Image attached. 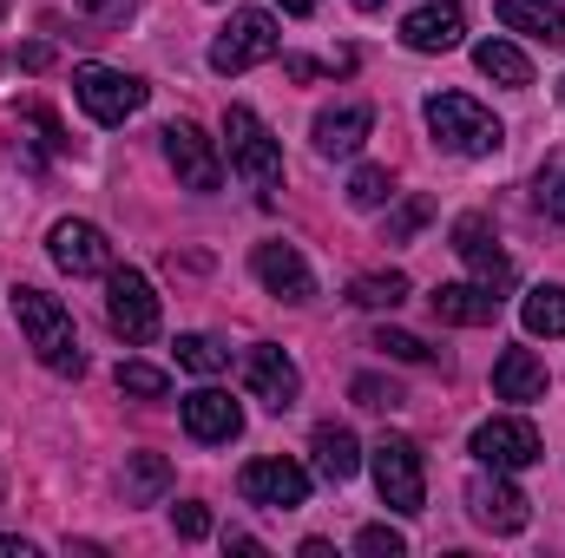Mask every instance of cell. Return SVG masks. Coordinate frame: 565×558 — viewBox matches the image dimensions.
<instances>
[{"mask_svg":"<svg viewBox=\"0 0 565 558\" xmlns=\"http://www.w3.org/2000/svg\"><path fill=\"white\" fill-rule=\"evenodd\" d=\"M106 322H113V335H126V342H151L158 335V296H151V282L139 270H106Z\"/></svg>","mask_w":565,"mask_h":558,"instance_id":"cell-8","label":"cell"},{"mask_svg":"<svg viewBox=\"0 0 565 558\" xmlns=\"http://www.w3.org/2000/svg\"><path fill=\"white\" fill-rule=\"evenodd\" d=\"M520 322H526V335H565V282H540V289H526V302H520Z\"/></svg>","mask_w":565,"mask_h":558,"instance_id":"cell-23","label":"cell"},{"mask_svg":"<svg viewBox=\"0 0 565 558\" xmlns=\"http://www.w3.org/2000/svg\"><path fill=\"white\" fill-rule=\"evenodd\" d=\"M355 7H382V0H355Z\"/></svg>","mask_w":565,"mask_h":558,"instance_id":"cell-40","label":"cell"},{"mask_svg":"<svg viewBox=\"0 0 565 558\" xmlns=\"http://www.w3.org/2000/svg\"><path fill=\"white\" fill-rule=\"evenodd\" d=\"M460 33H467V13H460L454 0L415 7V13L402 20V46H408V53H454V46H460Z\"/></svg>","mask_w":565,"mask_h":558,"instance_id":"cell-18","label":"cell"},{"mask_svg":"<svg viewBox=\"0 0 565 558\" xmlns=\"http://www.w3.org/2000/svg\"><path fill=\"white\" fill-rule=\"evenodd\" d=\"M553 93H559V106H565V79H559V86H553Z\"/></svg>","mask_w":565,"mask_h":558,"instance_id":"cell-39","label":"cell"},{"mask_svg":"<svg viewBox=\"0 0 565 558\" xmlns=\"http://www.w3.org/2000/svg\"><path fill=\"white\" fill-rule=\"evenodd\" d=\"M13 322H20L26 348H33L53 375H79V368H86L79 335H73V315H66V302H60V296H46V289L20 282V289H13Z\"/></svg>","mask_w":565,"mask_h":558,"instance_id":"cell-1","label":"cell"},{"mask_svg":"<svg viewBox=\"0 0 565 558\" xmlns=\"http://www.w3.org/2000/svg\"><path fill=\"white\" fill-rule=\"evenodd\" d=\"M467 513H473V526H487V533H526V519H533V500L507 480V473H473L467 480Z\"/></svg>","mask_w":565,"mask_h":558,"instance_id":"cell-10","label":"cell"},{"mask_svg":"<svg viewBox=\"0 0 565 558\" xmlns=\"http://www.w3.org/2000/svg\"><path fill=\"white\" fill-rule=\"evenodd\" d=\"M73 99H79V112L93 126H126L151 99V86L132 79V73H119V66H73Z\"/></svg>","mask_w":565,"mask_h":558,"instance_id":"cell-4","label":"cell"},{"mask_svg":"<svg viewBox=\"0 0 565 558\" xmlns=\"http://www.w3.org/2000/svg\"><path fill=\"white\" fill-rule=\"evenodd\" d=\"M473 66H480L487 79H500V86H533V60H526L513 40H480V46H473Z\"/></svg>","mask_w":565,"mask_h":558,"instance_id":"cell-22","label":"cell"},{"mask_svg":"<svg viewBox=\"0 0 565 558\" xmlns=\"http://www.w3.org/2000/svg\"><path fill=\"white\" fill-rule=\"evenodd\" d=\"M282 33L277 20L264 13V7H237L231 20H224V33L211 40V73H250V66H264V60H277Z\"/></svg>","mask_w":565,"mask_h":558,"instance_id":"cell-3","label":"cell"},{"mask_svg":"<svg viewBox=\"0 0 565 558\" xmlns=\"http://www.w3.org/2000/svg\"><path fill=\"white\" fill-rule=\"evenodd\" d=\"M388 197H395V184H388L382 164H362V171L349 178V204H355V211H382Z\"/></svg>","mask_w":565,"mask_h":558,"instance_id":"cell-29","label":"cell"},{"mask_svg":"<svg viewBox=\"0 0 565 558\" xmlns=\"http://www.w3.org/2000/svg\"><path fill=\"white\" fill-rule=\"evenodd\" d=\"M184 433L204 440V447H224V440L244 433V408L224 388H198V395H184Z\"/></svg>","mask_w":565,"mask_h":558,"instance_id":"cell-17","label":"cell"},{"mask_svg":"<svg viewBox=\"0 0 565 558\" xmlns=\"http://www.w3.org/2000/svg\"><path fill=\"white\" fill-rule=\"evenodd\" d=\"M427 217H434V204H427V197H408V204H395V211H388V224H382V244H408V237L422 230Z\"/></svg>","mask_w":565,"mask_h":558,"instance_id":"cell-30","label":"cell"},{"mask_svg":"<svg viewBox=\"0 0 565 558\" xmlns=\"http://www.w3.org/2000/svg\"><path fill=\"white\" fill-rule=\"evenodd\" d=\"M46 250H53V264H60L66 277H106V270H113V244H106V230L86 224V217H60V224L46 230Z\"/></svg>","mask_w":565,"mask_h":558,"instance_id":"cell-11","label":"cell"},{"mask_svg":"<svg viewBox=\"0 0 565 558\" xmlns=\"http://www.w3.org/2000/svg\"><path fill=\"white\" fill-rule=\"evenodd\" d=\"M79 7H86L93 20H126V13H132V0H79Z\"/></svg>","mask_w":565,"mask_h":558,"instance_id":"cell-36","label":"cell"},{"mask_svg":"<svg viewBox=\"0 0 565 558\" xmlns=\"http://www.w3.org/2000/svg\"><path fill=\"white\" fill-rule=\"evenodd\" d=\"M493 13H500V26H513V33H526V40L565 46V7L559 0H500Z\"/></svg>","mask_w":565,"mask_h":558,"instance_id":"cell-21","label":"cell"},{"mask_svg":"<svg viewBox=\"0 0 565 558\" xmlns=\"http://www.w3.org/2000/svg\"><path fill=\"white\" fill-rule=\"evenodd\" d=\"M422 112H427V132L447 144V151H460V158H493L507 144V126L480 99H467V93H434Z\"/></svg>","mask_w":565,"mask_h":558,"instance_id":"cell-2","label":"cell"},{"mask_svg":"<svg viewBox=\"0 0 565 558\" xmlns=\"http://www.w3.org/2000/svg\"><path fill=\"white\" fill-rule=\"evenodd\" d=\"M0 558H33V546H26V539H7V533H0Z\"/></svg>","mask_w":565,"mask_h":558,"instance_id":"cell-37","label":"cell"},{"mask_svg":"<svg viewBox=\"0 0 565 558\" xmlns=\"http://www.w3.org/2000/svg\"><path fill=\"white\" fill-rule=\"evenodd\" d=\"M375 493H382V506L402 513V519H415L427 506V466H422V447H415L408 433H388V440L375 447Z\"/></svg>","mask_w":565,"mask_h":558,"instance_id":"cell-5","label":"cell"},{"mask_svg":"<svg viewBox=\"0 0 565 558\" xmlns=\"http://www.w3.org/2000/svg\"><path fill=\"white\" fill-rule=\"evenodd\" d=\"M178 368H191V375H224V368H231V348H224L217 335H178Z\"/></svg>","mask_w":565,"mask_h":558,"instance_id":"cell-26","label":"cell"},{"mask_svg":"<svg viewBox=\"0 0 565 558\" xmlns=\"http://www.w3.org/2000/svg\"><path fill=\"white\" fill-rule=\"evenodd\" d=\"M119 388L126 395H139V401H164V368H151V362H119Z\"/></svg>","mask_w":565,"mask_h":558,"instance_id":"cell-31","label":"cell"},{"mask_svg":"<svg viewBox=\"0 0 565 558\" xmlns=\"http://www.w3.org/2000/svg\"><path fill=\"white\" fill-rule=\"evenodd\" d=\"M375 348L395 355V362H427V355H434L422 335H408V329H375Z\"/></svg>","mask_w":565,"mask_h":558,"instance_id":"cell-33","label":"cell"},{"mask_svg":"<svg viewBox=\"0 0 565 558\" xmlns=\"http://www.w3.org/2000/svg\"><path fill=\"white\" fill-rule=\"evenodd\" d=\"M316 466H322L329 480H355V473H362L355 433H349V427H316Z\"/></svg>","mask_w":565,"mask_h":558,"instance_id":"cell-24","label":"cell"},{"mask_svg":"<svg viewBox=\"0 0 565 558\" xmlns=\"http://www.w3.org/2000/svg\"><path fill=\"white\" fill-rule=\"evenodd\" d=\"M355 552H369V558H402V552H408V539H402L395 526H362V533H355Z\"/></svg>","mask_w":565,"mask_h":558,"instance_id":"cell-34","label":"cell"},{"mask_svg":"<svg viewBox=\"0 0 565 558\" xmlns=\"http://www.w3.org/2000/svg\"><path fill=\"white\" fill-rule=\"evenodd\" d=\"M533 197H540L546 217L565 224V151H546V164H540V178H533Z\"/></svg>","mask_w":565,"mask_h":558,"instance_id":"cell-28","label":"cell"},{"mask_svg":"<svg viewBox=\"0 0 565 558\" xmlns=\"http://www.w3.org/2000/svg\"><path fill=\"white\" fill-rule=\"evenodd\" d=\"M0 13H7V0H0Z\"/></svg>","mask_w":565,"mask_h":558,"instance_id":"cell-41","label":"cell"},{"mask_svg":"<svg viewBox=\"0 0 565 558\" xmlns=\"http://www.w3.org/2000/svg\"><path fill=\"white\" fill-rule=\"evenodd\" d=\"M282 13H316V7H322V0H277Z\"/></svg>","mask_w":565,"mask_h":558,"instance_id":"cell-38","label":"cell"},{"mask_svg":"<svg viewBox=\"0 0 565 558\" xmlns=\"http://www.w3.org/2000/svg\"><path fill=\"white\" fill-rule=\"evenodd\" d=\"M237 493H244L250 506L296 513V506H309V473H302L296 460H282V453H264V460H250V466L237 473Z\"/></svg>","mask_w":565,"mask_h":558,"instance_id":"cell-7","label":"cell"},{"mask_svg":"<svg viewBox=\"0 0 565 558\" xmlns=\"http://www.w3.org/2000/svg\"><path fill=\"white\" fill-rule=\"evenodd\" d=\"M473 460L480 466H493V473H520V466H533L540 460V427L520 415H493L473 427Z\"/></svg>","mask_w":565,"mask_h":558,"instance_id":"cell-9","label":"cell"},{"mask_svg":"<svg viewBox=\"0 0 565 558\" xmlns=\"http://www.w3.org/2000/svg\"><path fill=\"white\" fill-rule=\"evenodd\" d=\"M369 132H375V106H362V99H349V106H322L316 126H309V139H316L322 158H355Z\"/></svg>","mask_w":565,"mask_h":558,"instance_id":"cell-15","label":"cell"},{"mask_svg":"<svg viewBox=\"0 0 565 558\" xmlns=\"http://www.w3.org/2000/svg\"><path fill=\"white\" fill-rule=\"evenodd\" d=\"M250 270H257V282H264L270 296H282V302H309V296H316V277H309V264H302L296 244H257V250H250Z\"/></svg>","mask_w":565,"mask_h":558,"instance_id":"cell-16","label":"cell"},{"mask_svg":"<svg viewBox=\"0 0 565 558\" xmlns=\"http://www.w3.org/2000/svg\"><path fill=\"white\" fill-rule=\"evenodd\" d=\"M224 144H231V164L257 184V191H277L282 184V151L270 139V126L250 112V106H231L224 112Z\"/></svg>","mask_w":565,"mask_h":558,"instance_id":"cell-6","label":"cell"},{"mask_svg":"<svg viewBox=\"0 0 565 558\" xmlns=\"http://www.w3.org/2000/svg\"><path fill=\"white\" fill-rule=\"evenodd\" d=\"M454 257L487 282V289H507V282H513V264H507V250H500V237H493V224H487L480 211H467V217L454 224Z\"/></svg>","mask_w":565,"mask_h":558,"instance_id":"cell-13","label":"cell"},{"mask_svg":"<svg viewBox=\"0 0 565 558\" xmlns=\"http://www.w3.org/2000/svg\"><path fill=\"white\" fill-rule=\"evenodd\" d=\"M244 375H250V395H257L270 415H289V408H296V395H302V375H296V362L282 355L277 342H257V348H250V362H244Z\"/></svg>","mask_w":565,"mask_h":558,"instance_id":"cell-14","label":"cell"},{"mask_svg":"<svg viewBox=\"0 0 565 558\" xmlns=\"http://www.w3.org/2000/svg\"><path fill=\"white\" fill-rule=\"evenodd\" d=\"M355 408H375V415H388V408H402V388L395 382H382V375H355Z\"/></svg>","mask_w":565,"mask_h":558,"instance_id":"cell-32","label":"cell"},{"mask_svg":"<svg viewBox=\"0 0 565 558\" xmlns=\"http://www.w3.org/2000/svg\"><path fill=\"white\" fill-rule=\"evenodd\" d=\"M349 302L355 309H402L408 302V277H395V270L388 277H355L349 282Z\"/></svg>","mask_w":565,"mask_h":558,"instance_id":"cell-27","label":"cell"},{"mask_svg":"<svg viewBox=\"0 0 565 558\" xmlns=\"http://www.w3.org/2000/svg\"><path fill=\"white\" fill-rule=\"evenodd\" d=\"M427 309H434L440 322H454V329H487V322L500 315V296H493L487 282H440V289L427 296Z\"/></svg>","mask_w":565,"mask_h":558,"instance_id":"cell-19","label":"cell"},{"mask_svg":"<svg viewBox=\"0 0 565 558\" xmlns=\"http://www.w3.org/2000/svg\"><path fill=\"white\" fill-rule=\"evenodd\" d=\"M493 395L500 401H546V362L533 348H507L493 362Z\"/></svg>","mask_w":565,"mask_h":558,"instance_id":"cell-20","label":"cell"},{"mask_svg":"<svg viewBox=\"0 0 565 558\" xmlns=\"http://www.w3.org/2000/svg\"><path fill=\"white\" fill-rule=\"evenodd\" d=\"M158 139H164V158H171V171H178L184 191H217L224 184V151L204 139L198 126H164Z\"/></svg>","mask_w":565,"mask_h":558,"instance_id":"cell-12","label":"cell"},{"mask_svg":"<svg viewBox=\"0 0 565 558\" xmlns=\"http://www.w3.org/2000/svg\"><path fill=\"white\" fill-rule=\"evenodd\" d=\"M171 526H178V539H204L211 533V513L198 500H184V506H171Z\"/></svg>","mask_w":565,"mask_h":558,"instance_id":"cell-35","label":"cell"},{"mask_svg":"<svg viewBox=\"0 0 565 558\" xmlns=\"http://www.w3.org/2000/svg\"><path fill=\"white\" fill-rule=\"evenodd\" d=\"M164 493H171L164 453H132V466H126V506H158Z\"/></svg>","mask_w":565,"mask_h":558,"instance_id":"cell-25","label":"cell"}]
</instances>
